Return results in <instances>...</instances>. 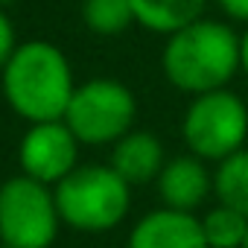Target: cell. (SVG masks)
Segmentation results:
<instances>
[{"instance_id":"cell-6","label":"cell","mask_w":248,"mask_h":248,"mask_svg":"<svg viewBox=\"0 0 248 248\" xmlns=\"http://www.w3.org/2000/svg\"><path fill=\"white\" fill-rule=\"evenodd\" d=\"M62 228L53 187L27 175L0 184V242L9 248H53Z\"/></svg>"},{"instance_id":"cell-3","label":"cell","mask_w":248,"mask_h":248,"mask_svg":"<svg viewBox=\"0 0 248 248\" xmlns=\"http://www.w3.org/2000/svg\"><path fill=\"white\" fill-rule=\"evenodd\" d=\"M53 193L62 225L82 233L114 231L132 210V187L108 164H79Z\"/></svg>"},{"instance_id":"cell-4","label":"cell","mask_w":248,"mask_h":248,"mask_svg":"<svg viewBox=\"0 0 248 248\" xmlns=\"http://www.w3.org/2000/svg\"><path fill=\"white\" fill-rule=\"evenodd\" d=\"M181 140L204 164H222L245 149L248 105L231 88L193 96L181 117Z\"/></svg>"},{"instance_id":"cell-18","label":"cell","mask_w":248,"mask_h":248,"mask_svg":"<svg viewBox=\"0 0 248 248\" xmlns=\"http://www.w3.org/2000/svg\"><path fill=\"white\" fill-rule=\"evenodd\" d=\"M242 248H248V233H245V242H242Z\"/></svg>"},{"instance_id":"cell-19","label":"cell","mask_w":248,"mask_h":248,"mask_svg":"<svg viewBox=\"0 0 248 248\" xmlns=\"http://www.w3.org/2000/svg\"><path fill=\"white\" fill-rule=\"evenodd\" d=\"M0 248H9V245H3V242H0Z\"/></svg>"},{"instance_id":"cell-8","label":"cell","mask_w":248,"mask_h":248,"mask_svg":"<svg viewBox=\"0 0 248 248\" xmlns=\"http://www.w3.org/2000/svg\"><path fill=\"white\" fill-rule=\"evenodd\" d=\"M155 187H158L161 207L196 213L213 196V172L202 158L187 152V155H175L167 161Z\"/></svg>"},{"instance_id":"cell-2","label":"cell","mask_w":248,"mask_h":248,"mask_svg":"<svg viewBox=\"0 0 248 248\" xmlns=\"http://www.w3.org/2000/svg\"><path fill=\"white\" fill-rule=\"evenodd\" d=\"M161 70L181 93L202 96L222 91L239 73V35L225 21L202 18L167 38Z\"/></svg>"},{"instance_id":"cell-1","label":"cell","mask_w":248,"mask_h":248,"mask_svg":"<svg viewBox=\"0 0 248 248\" xmlns=\"http://www.w3.org/2000/svg\"><path fill=\"white\" fill-rule=\"evenodd\" d=\"M0 91L15 114L35 126L64 120L76 82L67 56L56 44L24 41L0 70Z\"/></svg>"},{"instance_id":"cell-9","label":"cell","mask_w":248,"mask_h":248,"mask_svg":"<svg viewBox=\"0 0 248 248\" xmlns=\"http://www.w3.org/2000/svg\"><path fill=\"white\" fill-rule=\"evenodd\" d=\"M126 248H207L202 216L155 207L132 225Z\"/></svg>"},{"instance_id":"cell-7","label":"cell","mask_w":248,"mask_h":248,"mask_svg":"<svg viewBox=\"0 0 248 248\" xmlns=\"http://www.w3.org/2000/svg\"><path fill=\"white\" fill-rule=\"evenodd\" d=\"M79 140L64 126V120L56 123H35L27 129L18 146L21 175L41 181L47 187L62 184L79 167Z\"/></svg>"},{"instance_id":"cell-10","label":"cell","mask_w":248,"mask_h":248,"mask_svg":"<svg viewBox=\"0 0 248 248\" xmlns=\"http://www.w3.org/2000/svg\"><path fill=\"white\" fill-rule=\"evenodd\" d=\"M167 152L158 135L135 129L129 132L123 140H117L111 146V161L108 167L126 181L129 187H140L149 181H158L161 170L167 167Z\"/></svg>"},{"instance_id":"cell-11","label":"cell","mask_w":248,"mask_h":248,"mask_svg":"<svg viewBox=\"0 0 248 248\" xmlns=\"http://www.w3.org/2000/svg\"><path fill=\"white\" fill-rule=\"evenodd\" d=\"M210 0H132L135 24L158 35H175L178 30L204 18Z\"/></svg>"},{"instance_id":"cell-13","label":"cell","mask_w":248,"mask_h":248,"mask_svg":"<svg viewBox=\"0 0 248 248\" xmlns=\"http://www.w3.org/2000/svg\"><path fill=\"white\" fill-rule=\"evenodd\" d=\"M82 21L96 35H120L135 24L132 0H82Z\"/></svg>"},{"instance_id":"cell-12","label":"cell","mask_w":248,"mask_h":248,"mask_svg":"<svg viewBox=\"0 0 248 248\" xmlns=\"http://www.w3.org/2000/svg\"><path fill=\"white\" fill-rule=\"evenodd\" d=\"M213 196H216V204H225L248 219V149L216 164Z\"/></svg>"},{"instance_id":"cell-5","label":"cell","mask_w":248,"mask_h":248,"mask_svg":"<svg viewBox=\"0 0 248 248\" xmlns=\"http://www.w3.org/2000/svg\"><path fill=\"white\" fill-rule=\"evenodd\" d=\"M138 99L120 79H88L76 85L73 99L64 114V126L82 146H114L129 132H135Z\"/></svg>"},{"instance_id":"cell-16","label":"cell","mask_w":248,"mask_h":248,"mask_svg":"<svg viewBox=\"0 0 248 248\" xmlns=\"http://www.w3.org/2000/svg\"><path fill=\"white\" fill-rule=\"evenodd\" d=\"M216 6L228 21L248 24V0H216Z\"/></svg>"},{"instance_id":"cell-17","label":"cell","mask_w":248,"mask_h":248,"mask_svg":"<svg viewBox=\"0 0 248 248\" xmlns=\"http://www.w3.org/2000/svg\"><path fill=\"white\" fill-rule=\"evenodd\" d=\"M239 73L248 79V30L239 35Z\"/></svg>"},{"instance_id":"cell-15","label":"cell","mask_w":248,"mask_h":248,"mask_svg":"<svg viewBox=\"0 0 248 248\" xmlns=\"http://www.w3.org/2000/svg\"><path fill=\"white\" fill-rule=\"evenodd\" d=\"M18 50V41H15V24L9 21V15L0 6V70L6 67V62L15 56Z\"/></svg>"},{"instance_id":"cell-14","label":"cell","mask_w":248,"mask_h":248,"mask_svg":"<svg viewBox=\"0 0 248 248\" xmlns=\"http://www.w3.org/2000/svg\"><path fill=\"white\" fill-rule=\"evenodd\" d=\"M202 231H204L207 248H242L248 233V219L225 204H213L202 216Z\"/></svg>"}]
</instances>
